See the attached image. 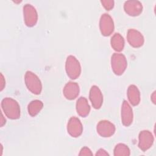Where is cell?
Instances as JSON below:
<instances>
[{
    "instance_id": "obj_23",
    "label": "cell",
    "mask_w": 156,
    "mask_h": 156,
    "mask_svg": "<svg viewBox=\"0 0 156 156\" xmlns=\"http://www.w3.org/2000/svg\"><path fill=\"white\" fill-rule=\"evenodd\" d=\"M1 91L2 90V89L4 88V87L5 85V80L3 77V75L2 74H1Z\"/></svg>"
},
{
    "instance_id": "obj_21",
    "label": "cell",
    "mask_w": 156,
    "mask_h": 156,
    "mask_svg": "<svg viewBox=\"0 0 156 156\" xmlns=\"http://www.w3.org/2000/svg\"><path fill=\"white\" fill-rule=\"evenodd\" d=\"M93 154L91 150L87 147H83L79 153V155H92Z\"/></svg>"
},
{
    "instance_id": "obj_11",
    "label": "cell",
    "mask_w": 156,
    "mask_h": 156,
    "mask_svg": "<svg viewBox=\"0 0 156 156\" xmlns=\"http://www.w3.org/2000/svg\"><path fill=\"white\" fill-rule=\"evenodd\" d=\"M90 99L95 109L99 108L103 102V96L98 87L93 85L90 91Z\"/></svg>"
},
{
    "instance_id": "obj_14",
    "label": "cell",
    "mask_w": 156,
    "mask_h": 156,
    "mask_svg": "<svg viewBox=\"0 0 156 156\" xmlns=\"http://www.w3.org/2000/svg\"><path fill=\"white\" fill-rule=\"evenodd\" d=\"M63 92L65 97L67 99H74L79 93V85L74 82H69L65 85Z\"/></svg>"
},
{
    "instance_id": "obj_24",
    "label": "cell",
    "mask_w": 156,
    "mask_h": 156,
    "mask_svg": "<svg viewBox=\"0 0 156 156\" xmlns=\"http://www.w3.org/2000/svg\"><path fill=\"white\" fill-rule=\"evenodd\" d=\"M151 101L154 104H155V91H154L151 95Z\"/></svg>"
},
{
    "instance_id": "obj_3",
    "label": "cell",
    "mask_w": 156,
    "mask_h": 156,
    "mask_svg": "<svg viewBox=\"0 0 156 156\" xmlns=\"http://www.w3.org/2000/svg\"><path fill=\"white\" fill-rule=\"evenodd\" d=\"M25 83L28 90L35 94H40L42 85L39 78L32 72L27 71L25 74Z\"/></svg>"
},
{
    "instance_id": "obj_4",
    "label": "cell",
    "mask_w": 156,
    "mask_h": 156,
    "mask_svg": "<svg viewBox=\"0 0 156 156\" xmlns=\"http://www.w3.org/2000/svg\"><path fill=\"white\" fill-rule=\"evenodd\" d=\"M111 65L115 74L121 75L126 70L127 65L126 57L120 53L113 54L112 56Z\"/></svg>"
},
{
    "instance_id": "obj_17",
    "label": "cell",
    "mask_w": 156,
    "mask_h": 156,
    "mask_svg": "<svg viewBox=\"0 0 156 156\" xmlns=\"http://www.w3.org/2000/svg\"><path fill=\"white\" fill-rule=\"evenodd\" d=\"M111 46L113 49L117 51H121L124 46V40L123 37L119 34H115L111 38Z\"/></svg>"
},
{
    "instance_id": "obj_5",
    "label": "cell",
    "mask_w": 156,
    "mask_h": 156,
    "mask_svg": "<svg viewBox=\"0 0 156 156\" xmlns=\"http://www.w3.org/2000/svg\"><path fill=\"white\" fill-rule=\"evenodd\" d=\"M24 22L26 26L32 27L35 25L38 20V15L35 9L30 4H26L23 7Z\"/></svg>"
},
{
    "instance_id": "obj_16",
    "label": "cell",
    "mask_w": 156,
    "mask_h": 156,
    "mask_svg": "<svg viewBox=\"0 0 156 156\" xmlns=\"http://www.w3.org/2000/svg\"><path fill=\"white\" fill-rule=\"evenodd\" d=\"M127 97L132 105H137L140 103V93L135 85H131L129 87L127 90Z\"/></svg>"
},
{
    "instance_id": "obj_25",
    "label": "cell",
    "mask_w": 156,
    "mask_h": 156,
    "mask_svg": "<svg viewBox=\"0 0 156 156\" xmlns=\"http://www.w3.org/2000/svg\"><path fill=\"white\" fill-rule=\"evenodd\" d=\"M4 119V116L2 115V114H1V126H2L5 123V119L3 120Z\"/></svg>"
},
{
    "instance_id": "obj_9",
    "label": "cell",
    "mask_w": 156,
    "mask_h": 156,
    "mask_svg": "<svg viewBox=\"0 0 156 156\" xmlns=\"http://www.w3.org/2000/svg\"><path fill=\"white\" fill-rule=\"evenodd\" d=\"M97 132L102 137H110L114 134L115 127L108 121H101L97 124Z\"/></svg>"
},
{
    "instance_id": "obj_2",
    "label": "cell",
    "mask_w": 156,
    "mask_h": 156,
    "mask_svg": "<svg viewBox=\"0 0 156 156\" xmlns=\"http://www.w3.org/2000/svg\"><path fill=\"white\" fill-rule=\"evenodd\" d=\"M65 68L67 75L71 79H77L80 74V65L79 62L74 56L69 55L67 57Z\"/></svg>"
},
{
    "instance_id": "obj_18",
    "label": "cell",
    "mask_w": 156,
    "mask_h": 156,
    "mask_svg": "<svg viewBox=\"0 0 156 156\" xmlns=\"http://www.w3.org/2000/svg\"><path fill=\"white\" fill-rule=\"evenodd\" d=\"M43 102L39 100H34L31 101L28 105V112L32 116L37 115L43 108Z\"/></svg>"
},
{
    "instance_id": "obj_8",
    "label": "cell",
    "mask_w": 156,
    "mask_h": 156,
    "mask_svg": "<svg viewBox=\"0 0 156 156\" xmlns=\"http://www.w3.org/2000/svg\"><path fill=\"white\" fill-rule=\"evenodd\" d=\"M67 130L71 136H79L82 134L83 130V127L80 121L75 116L71 117L68 122Z\"/></svg>"
},
{
    "instance_id": "obj_20",
    "label": "cell",
    "mask_w": 156,
    "mask_h": 156,
    "mask_svg": "<svg viewBox=\"0 0 156 156\" xmlns=\"http://www.w3.org/2000/svg\"><path fill=\"white\" fill-rule=\"evenodd\" d=\"M101 3L104 8L107 10H110L112 9H113L114 5L113 1H102Z\"/></svg>"
},
{
    "instance_id": "obj_1",
    "label": "cell",
    "mask_w": 156,
    "mask_h": 156,
    "mask_svg": "<svg viewBox=\"0 0 156 156\" xmlns=\"http://www.w3.org/2000/svg\"><path fill=\"white\" fill-rule=\"evenodd\" d=\"M2 109L5 115L10 119H16L20 116V107L18 103L13 99L5 98L1 102Z\"/></svg>"
},
{
    "instance_id": "obj_13",
    "label": "cell",
    "mask_w": 156,
    "mask_h": 156,
    "mask_svg": "<svg viewBox=\"0 0 156 156\" xmlns=\"http://www.w3.org/2000/svg\"><path fill=\"white\" fill-rule=\"evenodd\" d=\"M121 121L124 126H130L133 121V112L130 105L126 101H124L121 107Z\"/></svg>"
},
{
    "instance_id": "obj_6",
    "label": "cell",
    "mask_w": 156,
    "mask_h": 156,
    "mask_svg": "<svg viewBox=\"0 0 156 156\" xmlns=\"http://www.w3.org/2000/svg\"><path fill=\"white\" fill-rule=\"evenodd\" d=\"M99 27L101 34L104 36H108L113 32L114 23L112 17L108 14L104 13L101 16Z\"/></svg>"
},
{
    "instance_id": "obj_22",
    "label": "cell",
    "mask_w": 156,
    "mask_h": 156,
    "mask_svg": "<svg viewBox=\"0 0 156 156\" xmlns=\"http://www.w3.org/2000/svg\"><path fill=\"white\" fill-rule=\"evenodd\" d=\"M108 155L109 154L103 149H100L96 154V155Z\"/></svg>"
},
{
    "instance_id": "obj_10",
    "label": "cell",
    "mask_w": 156,
    "mask_h": 156,
    "mask_svg": "<svg viewBox=\"0 0 156 156\" xmlns=\"http://www.w3.org/2000/svg\"><path fill=\"white\" fill-rule=\"evenodd\" d=\"M127 40L129 44L134 48H140L144 43V37L138 30L131 29L127 32Z\"/></svg>"
},
{
    "instance_id": "obj_12",
    "label": "cell",
    "mask_w": 156,
    "mask_h": 156,
    "mask_svg": "<svg viewBox=\"0 0 156 156\" xmlns=\"http://www.w3.org/2000/svg\"><path fill=\"white\" fill-rule=\"evenodd\" d=\"M125 12L130 16H138L143 10L142 4L138 1H127L124 5Z\"/></svg>"
},
{
    "instance_id": "obj_7",
    "label": "cell",
    "mask_w": 156,
    "mask_h": 156,
    "mask_svg": "<svg viewBox=\"0 0 156 156\" xmlns=\"http://www.w3.org/2000/svg\"><path fill=\"white\" fill-rule=\"evenodd\" d=\"M138 138V147L144 152L149 149L154 143V136L149 130L141 131L139 134Z\"/></svg>"
},
{
    "instance_id": "obj_19",
    "label": "cell",
    "mask_w": 156,
    "mask_h": 156,
    "mask_svg": "<svg viewBox=\"0 0 156 156\" xmlns=\"http://www.w3.org/2000/svg\"><path fill=\"white\" fill-rule=\"evenodd\" d=\"M130 154V149L127 146L124 144H118L114 149V155L115 156H123L129 155Z\"/></svg>"
},
{
    "instance_id": "obj_15",
    "label": "cell",
    "mask_w": 156,
    "mask_h": 156,
    "mask_svg": "<svg viewBox=\"0 0 156 156\" xmlns=\"http://www.w3.org/2000/svg\"><path fill=\"white\" fill-rule=\"evenodd\" d=\"M76 110L79 115L82 117L87 116L90 111V107L87 99L84 97H80L76 102Z\"/></svg>"
}]
</instances>
